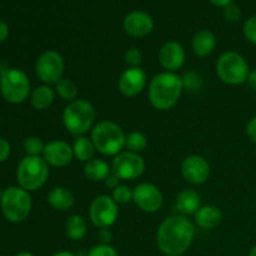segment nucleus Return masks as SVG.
Wrapping results in <instances>:
<instances>
[{
    "label": "nucleus",
    "mask_w": 256,
    "mask_h": 256,
    "mask_svg": "<svg viewBox=\"0 0 256 256\" xmlns=\"http://www.w3.org/2000/svg\"><path fill=\"white\" fill-rule=\"evenodd\" d=\"M186 60L184 46L178 42H166L159 50V62L165 72H175L182 69Z\"/></svg>",
    "instance_id": "f3484780"
},
{
    "label": "nucleus",
    "mask_w": 256,
    "mask_h": 256,
    "mask_svg": "<svg viewBox=\"0 0 256 256\" xmlns=\"http://www.w3.org/2000/svg\"><path fill=\"white\" fill-rule=\"evenodd\" d=\"M10 152H12V148H10L9 142L0 138V162H5L9 158Z\"/></svg>",
    "instance_id": "f704fd0d"
},
{
    "label": "nucleus",
    "mask_w": 256,
    "mask_h": 256,
    "mask_svg": "<svg viewBox=\"0 0 256 256\" xmlns=\"http://www.w3.org/2000/svg\"><path fill=\"white\" fill-rule=\"evenodd\" d=\"M132 202L142 212L154 214L162 209L164 195L156 185L152 182H140L132 189Z\"/></svg>",
    "instance_id": "f8f14e48"
},
{
    "label": "nucleus",
    "mask_w": 256,
    "mask_h": 256,
    "mask_svg": "<svg viewBox=\"0 0 256 256\" xmlns=\"http://www.w3.org/2000/svg\"><path fill=\"white\" fill-rule=\"evenodd\" d=\"M125 32L132 38H145L154 30V19L142 10H134L125 16L122 22Z\"/></svg>",
    "instance_id": "dca6fc26"
},
{
    "label": "nucleus",
    "mask_w": 256,
    "mask_h": 256,
    "mask_svg": "<svg viewBox=\"0 0 256 256\" xmlns=\"http://www.w3.org/2000/svg\"><path fill=\"white\" fill-rule=\"evenodd\" d=\"M142 62V52L132 46L125 52V62L129 68H139Z\"/></svg>",
    "instance_id": "7c9ffc66"
},
{
    "label": "nucleus",
    "mask_w": 256,
    "mask_h": 256,
    "mask_svg": "<svg viewBox=\"0 0 256 256\" xmlns=\"http://www.w3.org/2000/svg\"><path fill=\"white\" fill-rule=\"evenodd\" d=\"M2 212L10 222H22L26 219L32 212V196L29 192L20 186H10L2 192L0 202Z\"/></svg>",
    "instance_id": "0eeeda50"
},
{
    "label": "nucleus",
    "mask_w": 256,
    "mask_h": 256,
    "mask_svg": "<svg viewBox=\"0 0 256 256\" xmlns=\"http://www.w3.org/2000/svg\"><path fill=\"white\" fill-rule=\"evenodd\" d=\"M42 158L49 166L65 168L74 159L72 146L64 140H52L45 144Z\"/></svg>",
    "instance_id": "2eb2a0df"
},
{
    "label": "nucleus",
    "mask_w": 256,
    "mask_h": 256,
    "mask_svg": "<svg viewBox=\"0 0 256 256\" xmlns=\"http://www.w3.org/2000/svg\"><path fill=\"white\" fill-rule=\"evenodd\" d=\"M55 98H56L55 89H52L50 85H40L35 88L30 95V104L35 110L42 112L52 106V102H55Z\"/></svg>",
    "instance_id": "4be33fe9"
},
{
    "label": "nucleus",
    "mask_w": 256,
    "mask_h": 256,
    "mask_svg": "<svg viewBox=\"0 0 256 256\" xmlns=\"http://www.w3.org/2000/svg\"><path fill=\"white\" fill-rule=\"evenodd\" d=\"M104 182H105V185H106V188L114 190L115 188L119 186L120 185V179L114 174V172H112V174H110L109 176L104 180Z\"/></svg>",
    "instance_id": "4c0bfd02"
},
{
    "label": "nucleus",
    "mask_w": 256,
    "mask_h": 256,
    "mask_svg": "<svg viewBox=\"0 0 256 256\" xmlns=\"http://www.w3.org/2000/svg\"><path fill=\"white\" fill-rule=\"evenodd\" d=\"M72 152H74V158L79 162H88L89 160L94 159V155L96 152L94 144H92L90 138L78 136L72 144Z\"/></svg>",
    "instance_id": "393cba45"
},
{
    "label": "nucleus",
    "mask_w": 256,
    "mask_h": 256,
    "mask_svg": "<svg viewBox=\"0 0 256 256\" xmlns=\"http://www.w3.org/2000/svg\"><path fill=\"white\" fill-rule=\"evenodd\" d=\"M86 232L88 222L82 215H72L65 222V234L72 242H80V240L84 239Z\"/></svg>",
    "instance_id": "b1692460"
},
{
    "label": "nucleus",
    "mask_w": 256,
    "mask_h": 256,
    "mask_svg": "<svg viewBox=\"0 0 256 256\" xmlns=\"http://www.w3.org/2000/svg\"><path fill=\"white\" fill-rule=\"evenodd\" d=\"M182 82L184 89L190 90V92H199L202 88V76L195 72H185L184 76H182Z\"/></svg>",
    "instance_id": "c756f323"
},
{
    "label": "nucleus",
    "mask_w": 256,
    "mask_h": 256,
    "mask_svg": "<svg viewBox=\"0 0 256 256\" xmlns=\"http://www.w3.org/2000/svg\"><path fill=\"white\" fill-rule=\"evenodd\" d=\"M55 92H56V95H59L62 100H65L68 102H72L78 99L79 88H78V85L72 79H69V78H62V79H60L55 84Z\"/></svg>",
    "instance_id": "a878e982"
},
{
    "label": "nucleus",
    "mask_w": 256,
    "mask_h": 256,
    "mask_svg": "<svg viewBox=\"0 0 256 256\" xmlns=\"http://www.w3.org/2000/svg\"><path fill=\"white\" fill-rule=\"evenodd\" d=\"M45 144L40 138L29 136L24 142V150L28 156H42Z\"/></svg>",
    "instance_id": "cd10ccee"
},
{
    "label": "nucleus",
    "mask_w": 256,
    "mask_h": 256,
    "mask_svg": "<svg viewBox=\"0 0 256 256\" xmlns=\"http://www.w3.org/2000/svg\"><path fill=\"white\" fill-rule=\"evenodd\" d=\"M112 198L118 205H125L132 202V189L125 184H120L119 186L112 190Z\"/></svg>",
    "instance_id": "c85d7f7f"
},
{
    "label": "nucleus",
    "mask_w": 256,
    "mask_h": 256,
    "mask_svg": "<svg viewBox=\"0 0 256 256\" xmlns=\"http://www.w3.org/2000/svg\"><path fill=\"white\" fill-rule=\"evenodd\" d=\"M65 60L56 50H46L38 58L35 62L36 76L45 85H55L64 78Z\"/></svg>",
    "instance_id": "1a4fd4ad"
},
{
    "label": "nucleus",
    "mask_w": 256,
    "mask_h": 256,
    "mask_svg": "<svg viewBox=\"0 0 256 256\" xmlns=\"http://www.w3.org/2000/svg\"><path fill=\"white\" fill-rule=\"evenodd\" d=\"M145 172V162L140 154L124 150L112 162V172H114L120 180H135L142 176Z\"/></svg>",
    "instance_id": "9b49d317"
},
{
    "label": "nucleus",
    "mask_w": 256,
    "mask_h": 256,
    "mask_svg": "<svg viewBox=\"0 0 256 256\" xmlns=\"http://www.w3.org/2000/svg\"><path fill=\"white\" fill-rule=\"evenodd\" d=\"M222 9H224L222 10V14H224L225 20H226L228 22L234 24V22H238L242 19V9H240L236 4H234V2L226 5V6L222 8Z\"/></svg>",
    "instance_id": "473e14b6"
},
{
    "label": "nucleus",
    "mask_w": 256,
    "mask_h": 256,
    "mask_svg": "<svg viewBox=\"0 0 256 256\" xmlns=\"http://www.w3.org/2000/svg\"><path fill=\"white\" fill-rule=\"evenodd\" d=\"M209 2H212V5H215V6L225 8L226 5L232 4V2H234V0H209Z\"/></svg>",
    "instance_id": "a19ab883"
},
{
    "label": "nucleus",
    "mask_w": 256,
    "mask_h": 256,
    "mask_svg": "<svg viewBox=\"0 0 256 256\" xmlns=\"http://www.w3.org/2000/svg\"><path fill=\"white\" fill-rule=\"evenodd\" d=\"M216 74L228 85H242L246 82L250 68L246 59L234 50L222 52L216 62Z\"/></svg>",
    "instance_id": "423d86ee"
},
{
    "label": "nucleus",
    "mask_w": 256,
    "mask_h": 256,
    "mask_svg": "<svg viewBox=\"0 0 256 256\" xmlns=\"http://www.w3.org/2000/svg\"><path fill=\"white\" fill-rule=\"evenodd\" d=\"M15 256H35V255L29 252H19V254H16Z\"/></svg>",
    "instance_id": "37998d69"
},
{
    "label": "nucleus",
    "mask_w": 256,
    "mask_h": 256,
    "mask_svg": "<svg viewBox=\"0 0 256 256\" xmlns=\"http://www.w3.org/2000/svg\"><path fill=\"white\" fill-rule=\"evenodd\" d=\"M0 92L10 104H22L30 94V80L19 69H5L0 74Z\"/></svg>",
    "instance_id": "6e6552de"
},
{
    "label": "nucleus",
    "mask_w": 256,
    "mask_h": 256,
    "mask_svg": "<svg viewBox=\"0 0 256 256\" xmlns=\"http://www.w3.org/2000/svg\"><path fill=\"white\" fill-rule=\"evenodd\" d=\"M195 224L184 215H172L162 220L156 232V245L166 256H182L192 246Z\"/></svg>",
    "instance_id": "f257e3e1"
},
{
    "label": "nucleus",
    "mask_w": 256,
    "mask_h": 256,
    "mask_svg": "<svg viewBox=\"0 0 256 256\" xmlns=\"http://www.w3.org/2000/svg\"><path fill=\"white\" fill-rule=\"evenodd\" d=\"M242 32H244L246 40L256 45V15L245 20L244 25H242Z\"/></svg>",
    "instance_id": "72a5a7b5"
},
{
    "label": "nucleus",
    "mask_w": 256,
    "mask_h": 256,
    "mask_svg": "<svg viewBox=\"0 0 256 256\" xmlns=\"http://www.w3.org/2000/svg\"><path fill=\"white\" fill-rule=\"evenodd\" d=\"M246 135L252 142L256 144V116L252 118L246 125Z\"/></svg>",
    "instance_id": "e433bc0d"
},
{
    "label": "nucleus",
    "mask_w": 256,
    "mask_h": 256,
    "mask_svg": "<svg viewBox=\"0 0 256 256\" xmlns=\"http://www.w3.org/2000/svg\"><path fill=\"white\" fill-rule=\"evenodd\" d=\"M0 256H2V255H0Z\"/></svg>",
    "instance_id": "49530a36"
},
{
    "label": "nucleus",
    "mask_w": 256,
    "mask_h": 256,
    "mask_svg": "<svg viewBox=\"0 0 256 256\" xmlns=\"http://www.w3.org/2000/svg\"><path fill=\"white\" fill-rule=\"evenodd\" d=\"M216 46V38L210 30L202 29L195 32L192 39V49L196 56L205 58L212 54Z\"/></svg>",
    "instance_id": "aec40b11"
},
{
    "label": "nucleus",
    "mask_w": 256,
    "mask_h": 256,
    "mask_svg": "<svg viewBox=\"0 0 256 256\" xmlns=\"http://www.w3.org/2000/svg\"><path fill=\"white\" fill-rule=\"evenodd\" d=\"M222 220V212L216 205H204L194 215V222L200 229L210 230L219 226Z\"/></svg>",
    "instance_id": "6ab92c4d"
},
{
    "label": "nucleus",
    "mask_w": 256,
    "mask_h": 256,
    "mask_svg": "<svg viewBox=\"0 0 256 256\" xmlns=\"http://www.w3.org/2000/svg\"><path fill=\"white\" fill-rule=\"evenodd\" d=\"M110 174H112V165L108 164L105 160L94 158V159L85 162L84 175L90 182H104Z\"/></svg>",
    "instance_id": "5701e85b"
},
{
    "label": "nucleus",
    "mask_w": 256,
    "mask_h": 256,
    "mask_svg": "<svg viewBox=\"0 0 256 256\" xmlns=\"http://www.w3.org/2000/svg\"><path fill=\"white\" fill-rule=\"evenodd\" d=\"M202 208V199L200 194L194 189H185L178 194L175 199V209L180 215L189 216L195 215V212Z\"/></svg>",
    "instance_id": "a211bd4d"
},
{
    "label": "nucleus",
    "mask_w": 256,
    "mask_h": 256,
    "mask_svg": "<svg viewBox=\"0 0 256 256\" xmlns=\"http://www.w3.org/2000/svg\"><path fill=\"white\" fill-rule=\"evenodd\" d=\"M8 36H9V26H8L6 22L0 20V42L6 40Z\"/></svg>",
    "instance_id": "58836bf2"
},
{
    "label": "nucleus",
    "mask_w": 256,
    "mask_h": 256,
    "mask_svg": "<svg viewBox=\"0 0 256 256\" xmlns=\"http://www.w3.org/2000/svg\"><path fill=\"white\" fill-rule=\"evenodd\" d=\"M90 139L96 152L102 156H116L124 152L126 134L116 122L102 120L92 128Z\"/></svg>",
    "instance_id": "7ed1b4c3"
},
{
    "label": "nucleus",
    "mask_w": 256,
    "mask_h": 256,
    "mask_svg": "<svg viewBox=\"0 0 256 256\" xmlns=\"http://www.w3.org/2000/svg\"><path fill=\"white\" fill-rule=\"evenodd\" d=\"M48 202L56 212H68L75 202L72 190L65 186H55L48 194Z\"/></svg>",
    "instance_id": "412c9836"
},
{
    "label": "nucleus",
    "mask_w": 256,
    "mask_h": 256,
    "mask_svg": "<svg viewBox=\"0 0 256 256\" xmlns=\"http://www.w3.org/2000/svg\"><path fill=\"white\" fill-rule=\"evenodd\" d=\"M149 145L146 135L142 134L140 132H132L126 134V139H125V149L128 152H135V154H140L144 152Z\"/></svg>",
    "instance_id": "bb28decb"
},
{
    "label": "nucleus",
    "mask_w": 256,
    "mask_h": 256,
    "mask_svg": "<svg viewBox=\"0 0 256 256\" xmlns=\"http://www.w3.org/2000/svg\"><path fill=\"white\" fill-rule=\"evenodd\" d=\"M98 239H99L100 244H110L112 239V232L110 230V228H104V229H100L98 232Z\"/></svg>",
    "instance_id": "c9c22d12"
},
{
    "label": "nucleus",
    "mask_w": 256,
    "mask_h": 256,
    "mask_svg": "<svg viewBox=\"0 0 256 256\" xmlns=\"http://www.w3.org/2000/svg\"><path fill=\"white\" fill-rule=\"evenodd\" d=\"M119 218V205L112 195H99L89 206V219L94 226L99 229L112 228Z\"/></svg>",
    "instance_id": "9d476101"
},
{
    "label": "nucleus",
    "mask_w": 256,
    "mask_h": 256,
    "mask_svg": "<svg viewBox=\"0 0 256 256\" xmlns=\"http://www.w3.org/2000/svg\"><path fill=\"white\" fill-rule=\"evenodd\" d=\"M182 76L175 72H162L154 75L149 82L148 96L152 108L160 112L172 109L182 98Z\"/></svg>",
    "instance_id": "f03ea898"
},
{
    "label": "nucleus",
    "mask_w": 256,
    "mask_h": 256,
    "mask_svg": "<svg viewBox=\"0 0 256 256\" xmlns=\"http://www.w3.org/2000/svg\"><path fill=\"white\" fill-rule=\"evenodd\" d=\"M49 178V165L42 156H25L16 169L19 186L26 192H35L45 185Z\"/></svg>",
    "instance_id": "39448f33"
},
{
    "label": "nucleus",
    "mask_w": 256,
    "mask_h": 256,
    "mask_svg": "<svg viewBox=\"0 0 256 256\" xmlns=\"http://www.w3.org/2000/svg\"><path fill=\"white\" fill-rule=\"evenodd\" d=\"M249 256H256V245H254V246H252V249H250Z\"/></svg>",
    "instance_id": "c03bdc74"
},
{
    "label": "nucleus",
    "mask_w": 256,
    "mask_h": 256,
    "mask_svg": "<svg viewBox=\"0 0 256 256\" xmlns=\"http://www.w3.org/2000/svg\"><path fill=\"white\" fill-rule=\"evenodd\" d=\"M52 256H76V255L72 252H68V250H60V252H55Z\"/></svg>",
    "instance_id": "79ce46f5"
},
{
    "label": "nucleus",
    "mask_w": 256,
    "mask_h": 256,
    "mask_svg": "<svg viewBox=\"0 0 256 256\" xmlns=\"http://www.w3.org/2000/svg\"><path fill=\"white\" fill-rule=\"evenodd\" d=\"M88 256H118V252L110 244H98L88 252Z\"/></svg>",
    "instance_id": "2f4dec72"
},
{
    "label": "nucleus",
    "mask_w": 256,
    "mask_h": 256,
    "mask_svg": "<svg viewBox=\"0 0 256 256\" xmlns=\"http://www.w3.org/2000/svg\"><path fill=\"white\" fill-rule=\"evenodd\" d=\"M148 85V78L142 68H128L120 75L118 88L126 98H135L144 92Z\"/></svg>",
    "instance_id": "4468645a"
},
{
    "label": "nucleus",
    "mask_w": 256,
    "mask_h": 256,
    "mask_svg": "<svg viewBox=\"0 0 256 256\" xmlns=\"http://www.w3.org/2000/svg\"><path fill=\"white\" fill-rule=\"evenodd\" d=\"M246 82L248 85H249L250 89L256 92V70H250V74L249 76H248Z\"/></svg>",
    "instance_id": "ea45409f"
},
{
    "label": "nucleus",
    "mask_w": 256,
    "mask_h": 256,
    "mask_svg": "<svg viewBox=\"0 0 256 256\" xmlns=\"http://www.w3.org/2000/svg\"><path fill=\"white\" fill-rule=\"evenodd\" d=\"M182 175L189 184L202 185L210 178V165L204 156L198 154L189 155L182 162Z\"/></svg>",
    "instance_id": "ddd939ff"
},
{
    "label": "nucleus",
    "mask_w": 256,
    "mask_h": 256,
    "mask_svg": "<svg viewBox=\"0 0 256 256\" xmlns=\"http://www.w3.org/2000/svg\"><path fill=\"white\" fill-rule=\"evenodd\" d=\"M96 112L92 102L76 99L69 102L62 112V124L68 132L74 136H84L95 126Z\"/></svg>",
    "instance_id": "20e7f679"
},
{
    "label": "nucleus",
    "mask_w": 256,
    "mask_h": 256,
    "mask_svg": "<svg viewBox=\"0 0 256 256\" xmlns=\"http://www.w3.org/2000/svg\"><path fill=\"white\" fill-rule=\"evenodd\" d=\"M2 192H2V189H0V202H2Z\"/></svg>",
    "instance_id": "a18cd8bd"
}]
</instances>
